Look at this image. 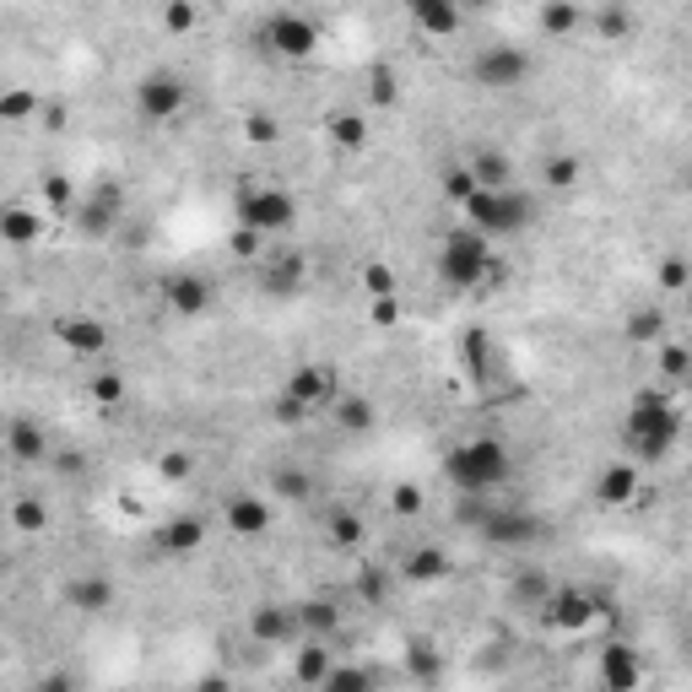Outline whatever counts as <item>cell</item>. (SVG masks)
<instances>
[{
    "label": "cell",
    "instance_id": "obj_1",
    "mask_svg": "<svg viewBox=\"0 0 692 692\" xmlns=\"http://www.w3.org/2000/svg\"><path fill=\"white\" fill-rule=\"evenodd\" d=\"M677 438H682V412H677V401L666 390L633 396L628 422H622V444H628L633 465H660L677 449Z\"/></svg>",
    "mask_w": 692,
    "mask_h": 692
},
{
    "label": "cell",
    "instance_id": "obj_2",
    "mask_svg": "<svg viewBox=\"0 0 692 692\" xmlns=\"http://www.w3.org/2000/svg\"><path fill=\"white\" fill-rule=\"evenodd\" d=\"M509 471H514V460H509V449H503L498 438H465V444H454V449L444 454V476H449V487L465 493V498H482V493L503 487Z\"/></svg>",
    "mask_w": 692,
    "mask_h": 692
},
{
    "label": "cell",
    "instance_id": "obj_3",
    "mask_svg": "<svg viewBox=\"0 0 692 692\" xmlns=\"http://www.w3.org/2000/svg\"><path fill=\"white\" fill-rule=\"evenodd\" d=\"M460 206H465L471 228L487 233V239H509V233H520V228L536 222V201H531L525 190H514V184H503V190H482V184H471V195H465Z\"/></svg>",
    "mask_w": 692,
    "mask_h": 692
},
{
    "label": "cell",
    "instance_id": "obj_4",
    "mask_svg": "<svg viewBox=\"0 0 692 692\" xmlns=\"http://www.w3.org/2000/svg\"><path fill=\"white\" fill-rule=\"evenodd\" d=\"M438 277L449 281L454 292L482 287V281L493 277V239H487V233H476L471 222H465V228H454V233L438 244Z\"/></svg>",
    "mask_w": 692,
    "mask_h": 692
},
{
    "label": "cell",
    "instance_id": "obj_5",
    "mask_svg": "<svg viewBox=\"0 0 692 692\" xmlns=\"http://www.w3.org/2000/svg\"><path fill=\"white\" fill-rule=\"evenodd\" d=\"M531 71H536V60L520 44H493V49H482L471 60V82L487 87V93H514V87L531 82Z\"/></svg>",
    "mask_w": 692,
    "mask_h": 692
},
{
    "label": "cell",
    "instance_id": "obj_6",
    "mask_svg": "<svg viewBox=\"0 0 692 692\" xmlns=\"http://www.w3.org/2000/svg\"><path fill=\"white\" fill-rule=\"evenodd\" d=\"M292 222H298V201L287 190H277V184H255V190L239 195V228L271 239V233H287Z\"/></svg>",
    "mask_w": 692,
    "mask_h": 692
},
{
    "label": "cell",
    "instance_id": "obj_7",
    "mask_svg": "<svg viewBox=\"0 0 692 692\" xmlns=\"http://www.w3.org/2000/svg\"><path fill=\"white\" fill-rule=\"evenodd\" d=\"M184 98H190V87H184L179 71H146L136 82V114L151 120V125L179 120V114H184Z\"/></svg>",
    "mask_w": 692,
    "mask_h": 692
},
{
    "label": "cell",
    "instance_id": "obj_8",
    "mask_svg": "<svg viewBox=\"0 0 692 692\" xmlns=\"http://www.w3.org/2000/svg\"><path fill=\"white\" fill-rule=\"evenodd\" d=\"M260 38H266V49L281 54V60H308V54L319 49V27H314L303 11H277V16H266Z\"/></svg>",
    "mask_w": 692,
    "mask_h": 692
},
{
    "label": "cell",
    "instance_id": "obj_9",
    "mask_svg": "<svg viewBox=\"0 0 692 692\" xmlns=\"http://www.w3.org/2000/svg\"><path fill=\"white\" fill-rule=\"evenodd\" d=\"M476 531L493 547H531V542H542V520L525 514V509H482L476 514Z\"/></svg>",
    "mask_w": 692,
    "mask_h": 692
},
{
    "label": "cell",
    "instance_id": "obj_10",
    "mask_svg": "<svg viewBox=\"0 0 692 692\" xmlns=\"http://www.w3.org/2000/svg\"><path fill=\"white\" fill-rule=\"evenodd\" d=\"M120 217H125V190H120L114 179H104V184L76 206V228H82L87 239H109V233L120 228Z\"/></svg>",
    "mask_w": 692,
    "mask_h": 692
},
{
    "label": "cell",
    "instance_id": "obj_11",
    "mask_svg": "<svg viewBox=\"0 0 692 692\" xmlns=\"http://www.w3.org/2000/svg\"><path fill=\"white\" fill-rule=\"evenodd\" d=\"M281 396H287L292 406H303V412H319V406H330V401L341 396V379H336V368H325V363H303L298 374H287Z\"/></svg>",
    "mask_w": 692,
    "mask_h": 692
},
{
    "label": "cell",
    "instance_id": "obj_12",
    "mask_svg": "<svg viewBox=\"0 0 692 692\" xmlns=\"http://www.w3.org/2000/svg\"><path fill=\"white\" fill-rule=\"evenodd\" d=\"M536 611H542V622H547V628H562V633H584V628L595 622V611H600V606H595L584 590H553V595H547Z\"/></svg>",
    "mask_w": 692,
    "mask_h": 692
},
{
    "label": "cell",
    "instance_id": "obj_13",
    "mask_svg": "<svg viewBox=\"0 0 692 692\" xmlns=\"http://www.w3.org/2000/svg\"><path fill=\"white\" fill-rule=\"evenodd\" d=\"M54 341H60L65 352H76V357H98V352L109 347V325L93 319V314H71V319L54 325Z\"/></svg>",
    "mask_w": 692,
    "mask_h": 692
},
{
    "label": "cell",
    "instance_id": "obj_14",
    "mask_svg": "<svg viewBox=\"0 0 692 692\" xmlns=\"http://www.w3.org/2000/svg\"><path fill=\"white\" fill-rule=\"evenodd\" d=\"M260 292L266 298H298L303 292V255H260Z\"/></svg>",
    "mask_w": 692,
    "mask_h": 692
},
{
    "label": "cell",
    "instance_id": "obj_15",
    "mask_svg": "<svg viewBox=\"0 0 692 692\" xmlns=\"http://www.w3.org/2000/svg\"><path fill=\"white\" fill-rule=\"evenodd\" d=\"M162 298H168V308H173V314L195 319V314H206V308H211V281L195 277V271H179V277H168Z\"/></svg>",
    "mask_w": 692,
    "mask_h": 692
},
{
    "label": "cell",
    "instance_id": "obj_16",
    "mask_svg": "<svg viewBox=\"0 0 692 692\" xmlns=\"http://www.w3.org/2000/svg\"><path fill=\"white\" fill-rule=\"evenodd\" d=\"M222 520H228L233 536H266V525H271V503L255 498V493H239V498L222 509Z\"/></svg>",
    "mask_w": 692,
    "mask_h": 692
},
{
    "label": "cell",
    "instance_id": "obj_17",
    "mask_svg": "<svg viewBox=\"0 0 692 692\" xmlns=\"http://www.w3.org/2000/svg\"><path fill=\"white\" fill-rule=\"evenodd\" d=\"M600 682L611 692H633L644 682V671H639V660H633L628 644H606V649H600Z\"/></svg>",
    "mask_w": 692,
    "mask_h": 692
},
{
    "label": "cell",
    "instance_id": "obj_18",
    "mask_svg": "<svg viewBox=\"0 0 692 692\" xmlns=\"http://www.w3.org/2000/svg\"><path fill=\"white\" fill-rule=\"evenodd\" d=\"M460 0H412V22L433 38H454L460 33Z\"/></svg>",
    "mask_w": 692,
    "mask_h": 692
},
{
    "label": "cell",
    "instance_id": "obj_19",
    "mask_svg": "<svg viewBox=\"0 0 692 692\" xmlns=\"http://www.w3.org/2000/svg\"><path fill=\"white\" fill-rule=\"evenodd\" d=\"M5 449H11L22 465H38V460H49V433H44L33 416H16V422L5 427Z\"/></svg>",
    "mask_w": 692,
    "mask_h": 692
},
{
    "label": "cell",
    "instance_id": "obj_20",
    "mask_svg": "<svg viewBox=\"0 0 692 692\" xmlns=\"http://www.w3.org/2000/svg\"><path fill=\"white\" fill-rule=\"evenodd\" d=\"M0 239H5L11 250H27V244L44 239V217H38L33 206H5V211H0Z\"/></svg>",
    "mask_w": 692,
    "mask_h": 692
},
{
    "label": "cell",
    "instance_id": "obj_21",
    "mask_svg": "<svg viewBox=\"0 0 692 692\" xmlns=\"http://www.w3.org/2000/svg\"><path fill=\"white\" fill-rule=\"evenodd\" d=\"M206 542V525L195 520V514H179V520H168L162 531H157V547L168 557H184V553H195Z\"/></svg>",
    "mask_w": 692,
    "mask_h": 692
},
{
    "label": "cell",
    "instance_id": "obj_22",
    "mask_svg": "<svg viewBox=\"0 0 692 692\" xmlns=\"http://www.w3.org/2000/svg\"><path fill=\"white\" fill-rule=\"evenodd\" d=\"M471 184H482V190H503V184H514V162L503 157V151H493V146H482L476 157H471Z\"/></svg>",
    "mask_w": 692,
    "mask_h": 692
},
{
    "label": "cell",
    "instance_id": "obj_23",
    "mask_svg": "<svg viewBox=\"0 0 692 692\" xmlns=\"http://www.w3.org/2000/svg\"><path fill=\"white\" fill-rule=\"evenodd\" d=\"M250 633H255L260 644H281V639L298 633V617H292V606H260V611L250 617Z\"/></svg>",
    "mask_w": 692,
    "mask_h": 692
},
{
    "label": "cell",
    "instance_id": "obj_24",
    "mask_svg": "<svg viewBox=\"0 0 692 692\" xmlns=\"http://www.w3.org/2000/svg\"><path fill=\"white\" fill-rule=\"evenodd\" d=\"M330 406H336V422H341L347 433H374V401H368V396H357V390H341Z\"/></svg>",
    "mask_w": 692,
    "mask_h": 692
},
{
    "label": "cell",
    "instance_id": "obj_25",
    "mask_svg": "<svg viewBox=\"0 0 692 692\" xmlns=\"http://www.w3.org/2000/svg\"><path fill=\"white\" fill-rule=\"evenodd\" d=\"M595 493H600V503H628V498L639 493V465H611V471H600Z\"/></svg>",
    "mask_w": 692,
    "mask_h": 692
},
{
    "label": "cell",
    "instance_id": "obj_26",
    "mask_svg": "<svg viewBox=\"0 0 692 692\" xmlns=\"http://www.w3.org/2000/svg\"><path fill=\"white\" fill-rule=\"evenodd\" d=\"M65 600H71L76 611H104V606H114V584L93 573V579H76V584L65 590Z\"/></svg>",
    "mask_w": 692,
    "mask_h": 692
},
{
    "label": "cell",
    "instance_id": "obj_27",
    "mask_svg": "<svg viewBox=\"0 0 692 692\" xmlns=\"http://www.w3.org/2000/svg\"><path fill=\"white\" fill-rule=\"evenodd\" d=\"M292 617H298V633H330L341 622V611L330 600H303V606H292Z\"/></svg>",
    "mask_w": 692,
    "mask_h": 692
},
{
    "label": "cell",
    "instance_id": "obj_28",
    "mask_svg": "<svg viewBox=\"0 0 692 692\" xmlns=\"http://www.w3.org/2000/svg\"><path fill=\"white\" fill-rule=\"evenodd\" d=\"M38 114V98L27 87H0V125H22Z\"/></svg>",
    "mask_w": 692,
    "mask_h": 692
},
{
    "label": "cell",
    "instance_id": "obj_29",
    "mask_svg": "<svg viewBox=\"0 0 692 692\" xmlns=\"http://www.w3.org/2000/svg\"><path fill=\"white\" fill-rule=\"evenodd\" d=\"M449 573V557L438 553V547H416L412 557H406V579L412 584H427V579H444Z\"/></svg>",
    "mask_w": 692,
    "mask_h": 692
},
{
    "label": "cell",
    "instance_id": "obj_30",
    "mask_svg": "<svg viewBox=\"0 0 692 692\" xmlns=\"http://www.w3.org/2000/svg\"><path fill=\"white\" fill-rule=\"evenodd\" d=\"M573 27H579V5L573 0H547L542 5V33L547 38H568Z\"/></svg>",
    "mask_w": 692,
    "mask_h": 692
},
{
    "label": "cell",
    "instance_id": "obj_31",
    "mask_svg": "<svg viewBox=\"0 0 692 692\" xmlns=\"http://www.w3.org/2000/svg\"><path fill=\"white\" fill-rule=\"evenodd\" d=\"M319 688H330V692H368V688H374V671L336 666V671H325V682H319Z\"/></svg>",
    "mask_w": 692,
    "mask_h": 692
},
{
    "label": "cell",
    "instance_id": "obj_32",
    "mask_svg": "<svg viewBox=\"0 0 692 692\" xmlns=\"http://www.w3.org/2000/svg\"><path fill=\"white\" fill-rule=\"evenodd\" d=\"M547 595H553V584H547V579H542L536 568H525V573H514V600H520V606H542Z\"/></svg>",
    "mask_w": 692,
    "mask_h": 692
},
{
    "label": "cell",
    "instance_id": "obj_33",
    "mask_svg": "<svg viewBox=\"0 0 692 692\" xmlns=\"http://www.w3.org/2000/svg\"><path fill=\"white\" fill-rule=\"evenodd\" d=\"M660 330H666V319H660V308H639L633 319H628V341H660Z\"/></svg>",
    "mask_w": 692,
    "mask_h": 692
},
{
    "label": "cell",
    "instance_id": "obj_34",
    "mask_svg": "<svg viewBox=\"0 0 692 692\" xmlns=\"http://www.w3.org/2000/svg\"><path fill=\"white\" fill-rule=\"evenodd\" d=\"M292 671H298V682H303V688H319V682H325V671H330V666H325V649H298Z\"/></svg>",
    "mask_w": 692,
    "mask_h": 692
},
{
    "label": "cell",
    "instance_id": "obj_35",
    "mask_svg": "<svg viewBox=\"0 0 692 692\" xmlns=\"http://www.w3.org/2000/svg\"><path fill=\"white\" fill-rule=\"evenodd\" d=\"M465 374H471L476 385L487 379V336H482V330H471V336H465Z\"/></svg>",
    "mask_w": 692,
    "mask_h": 692
},
{
    "label": "cell",
    "instance_id": "obj_36",
    "mask_svg": "<svg viewBox=\"0 0 692 692\" xmlns=\"http://www.w3.org/2000/svg\"><path fill=\"white\" fill-rule=\"evenodd\" d=\"M11 520H16V531H27V536H33V531H44V525H49V509H44L38 498H22V503L11 509Z\"/></svg>",
    "mask_w": 692,
    "mask_h": 692
},
{
    "label": "cell",
    "instance_id": "obj_37",
    "mask_svg": "<svg viewBox=\"0 0 692 692\" xmlns=\"http://www.w3.org/2000/svg\"><path fill=\"white\" fill-rule=\"evenodd\" d=\"M87 390H93L98 406H120V401H125V379H120V374H98Z\"/></svg>",
    "mask_w": 692,
    "mask_h": 692
},
{
    "label": "cell",
    "instance_id": "obj_38",
    "mask_svg": "<svg viewBox=\"0 0 692 692\" xmlns=\"http://www.w3.org/2000/svg\"><path fill=\"white\" fill-rule=\"evenodd\" d=\"M271 482H277V493H281V498H292V503H298V498H308V476H303L298 465H281V471L271 476Z\"/></svg>",
    "mask_w": 692,
    "mask_h": 692
},
{
    "label": "cell",
    "instance_id": "obj_39",
    "mask_svg": "<svg viewBox=\"0 0 692 692\" xmlns=\"http://www.w3.org/2000/svg\"><path fill=\"white\" fill-rule=\"evenodd\" d=\"M162 27H168V33H190V27H195V5H190V0H173V5L162 11Z\"/></svg>",
    "mask_w": 692,
    "mask_h": 692
},
{
    "label": "cell",
    "instance_id": "obj_40",
    "mask_svg": "<svg viewBox=\"0 0 692 692\" xmlns=\"http://www.w3.org/2000/svg\"><path fill=\"white\" fill-rule=\"evenodd\" d=\"M330 136L341 141V146H363V136H368V125H363L357 114H341V120L330 125Z\"/></svg>",
    "mask_w": 692,
    "mask_h": 692
},
{
    "label": "cell",
    "instance_id": "obj_41",
    "mask_svg": "<svg viewBox=\"0 0 692 692\" xmlns=\"http://www.w3.org/2000/svg\"><path fill=\"white\" fill-rule=\"evenodd\" d=\"M660 368H666V379H682V374H688V347L666 341V352H660Z\"/></svg>",
    "mask_w": 692,
    "mask_h": 692
},
{
    "label": "cell",
    "instance_id": "obj_42",
    "mask_svg": "<svg viewBox=\"0 0 692 692\" xmlns=\"http://www.w3.org/2000/svg\"><path fill=\"white\" fill-rule=\"evenodd\" d=\"M330 536L336 542H363V520L357 514H330Z\"/></svg>",
    "mask_w": 692,
    "mask_h": 692
},
{
    "label": "cell",
    "instance_id": "obj_43",
    "mask_svg": "<svg viewBox=\"0 0 692 692\" xmlns=\"http://www.w3.org/2000/svg\"><path fill=\"white\" fill-rule=\"evenodd\" d=\"M573 179H579V162L573 157H553L547 162V184H573Z\"/></svg>",
    "mask_w": 692,
    "mask_h": 692
},
{
    "label": "cell",
    "instance_id": "obj_44",
    "mask_svg": "<svg viewBox=\"0 0 692 692\" xmlns=\"http://www.w3.org/2000/svg\"><path fill=\"white\" fill-rule=\"evenodd\" d=\"M660 281H666L671 292H682V287H688V260H682V255H671V260L660 266Z\"/></svg>",
    "mask_w": 692,
    "mask_h": 692
},
{
    "label": "cell",
    "instance_id": "obj_45",
    "mask_svg": "<svg viewBox=\"0 0 692 692\" xmlns=\"http://www.w3.org/2000/svg\"><path fill=\"white\" fill-rule=\"evenodd\" d=\"M368 292H374V298H390V292H396V277H390V266H379V260L368 266Z\"/></svg>",
    "mask_w": 692,
    "mask_h": 692
},
{
    "label": "cell",
    "instance_id": "obj_46",
    "mask_svg": "<svg viewBox=\"0 0 692 692\" xmlns=\"http://www.w3.org/2000/svg\"><path fill=\"white\" fill-rule=\"evenodd\" d=\"M412 677H422V682H427V677H438V655H433L427 644H416V649H412Z\"/></svg>",
    "mask_w": 692,
    "mask_h": 692
},
{
    "label": "cell",
    "instance_id": "obj_47",
    "mask_svg": "<svg viewBox=\"0 0 692 692\" xmlns=\"http://www.w3.org/2000/svg\"><path fill=\"white\" fill-rule=\"evenodd\" d=\"M277 136H281V131H277V120H271V114H255V120H250V141H266V146H271Z\"/></svg>",
    "mask_w": 692,
    "mask_h": 692
},
{
    "label": "cell",
    "instance_id": "obj_48",
    "mask_svg": "<svg viewBox=\"0 0 692 692\" xmlns=\"http://www.w3.org/2000/svg\"><path fill=\"white\" fill-rule=\"evenodd\" d=\"M600 33H606V38H622V33H628V16H622L617 5H611V11H600Z\"/></svg>",
    "mask_w": 692,
    "mask_h": 692
},
{
    "label": "cell",
    "instance_id": "obj_49",
    "mask_svg": "<svg viewBox=\"0 0 692 692\" xmlns=\"http://www.w3.org/2000/svg\"><path fill=\"white\" fill-rule=\"evenodd\" d=\"M390 503H396V514H416V509H422V493H416V487H396Z\"/></svg>",
    "mask_w": 692,
    "mask_h": 692
},
{
    "label": "cell",
    "instance_id": "obj_50",
    "mask_svg": "<svg viewBox=\"0 0 692 692\" xmlns=\"http://www.w3.org/2000/svg\"><path fill=\"white\" fill-rule=\"evenodd\" d=\"M374 98L379 104H396V76L390 71H374Z\"/></svg>",
    "mask_w": 692,
    "mask_h": 692
},
{
    "label": "cell",
    "instance_id": "obj_51",
    "mask_svg": "<svg viewBox=\"0 0 692 692\" xmlns=\"http://www.w3.org/2000/svg\"><path fill=\"white\" fill-rule=\"evenodd\" d=\"M233 250H239V255H250V260H260V233H250V228H239V239H233Z\"/></svg>",
    "mask_w": 692,
    "mask_h": 692
},
{
    "label": "cell",
    "instance_id": "obj_52",
    "mask_svg": "<svg viewBox=\"0 0 692 692\" xmlns=\"http://www.w3.org/2000/svg\"><path fill=\"white\" fill-rule=\"evenodd\" d=\"M374 325H396V292L390 298H374Z\"/></svg>",
    "mask_w": 692,
    "mask_h": 692
},
{
    "label": "cell",
    "instance_id": "obj_53",
    "mask_svg": "<svg viewBox=\"0 0 692 692\" xmlns=\"http://www.w3.org/2000/svg\"><path fill=\"white\" fill-rule=\"evenodd\" d=\"M162 476H190V454H162Z\"/></svg>",
    "mask_w": 692,
    "mask_h": 692
},
{
    "label": "cell",
    "instance_id": "obj_54",
    "mask_svg": "<svg viewBox=\"0 0 692 692\" xmlns=\"http://www.w3.org/2000/svg\"><path fill=\"white\" fill-rule=\"evenodd\" d=\"M465 5H493V0H460V11H465Z\"/></svg>",
    "mask_w": 692,
    "mask_h": 692
}]
</instances>
